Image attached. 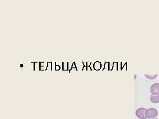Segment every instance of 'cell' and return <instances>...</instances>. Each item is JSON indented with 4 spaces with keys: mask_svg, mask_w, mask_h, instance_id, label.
I'll return each mask as SVG.
<instances>
[{
    "mask_svg": "<svg viewBox=\"0 0 159 119\" xmlns=\"http://www.w3.org/2000/svg\"><path fill=\"white\" fill-rule=\"evenodd\" d=\"M62 70L65 71L68 70V62H63Z\"/></svg>",
    "mask_w": 159,
    "mask_h": 119,
    "instance_id": "cell-7",
    "label": "cell"
},
{
    "mask_svg": "<svg viewBox=\"0 0 159 119\" xmlns=\"http://www.w3.org/2000/svg\"><path fill=\"white\" fill-rule=\"evenodd\" d=\"M158 76V75H144V76L146 77V78L148 79H151V80H152V79H155L157 78Z\"/></svg>",
    "mask_w": 159,
    "mask_h": 119,
    "instance_id": "cell-6",
    "label": "cell"
},
{
    "mask_svg": "<svg viewBox=\"0 0 159 119\" xmlns=\"http://www.w3.org/2000/svg\"><path fill=\"white\" fill-rule=\"evenodd\" d=\"M158 115V110L155 108H150L146 110L144 113V116L146 119H154Z\"/></svg>",
    "mask_w": 159,
    "mask_h": 119,
    "instance_id": "cell-1",
    "label": "cell"
},
{
    "mask_svg": "<svg viewBox=\"0 0 159 119\" xmlns=\"http://www.w3.org/2000/svg\"><path fill=\"white\" fill-rule=\"evenodd\" d=\"M52 70V62H48L47 63V69L46 71Z\"/></svg>",
    "mask_w": 159,
    "mask_h": 119,
    "instance_id": "cell-9",
    "label": "cell"
},
{
    "mask_svg": "<svg viewBox=\"0 0 159 119\" xmlns=\"http://www.w3.org/2000/svg\"><path fill=\"white\" fill-rule=\"evenodd\" d=\"M20 66L21 68H23L24 67V65L23 64H20Z\"/></svg>",
    "mask_w": 159,
    "mask_h": 119,
    "instance_id": "cell-15",
    "label": "cell"
},
{
    "mask_svg": "<svg viewBox=\"0 0 159 119\" xmlns=\"http://www.w3.org/2000/svg\"><path fill=\"white\" fill-rule=\"evenodd\" d=\"M34 70L40 71V63L38 62H34Z\"/></svg>",
    "mask_w": 159,
    "mask_h": 119,
    "instance_id": "cell-8",
    "label": "cell"
},
{
    "mask_svg": "<svg viewBox=\"0 0 159 119\" xmlns=\"http://www.w3.org/2000/svg\"><path fill=\"white\" fill-rule=\"evenodd\" d=\"M151 93L153 95H157L159 94V84L155 83L151 87L150 89Z\"/></svg>",
    "mask_w": 159,
    "mask_h": 119,
    "instance_id": "cell-3",
    "label": "cell"
},
{
    "mask_svg": "<svg viewBox=\"0 0 159 119\" xmlns=\"http://www.w3.org/2000/svg\"><path fill=\"white\" fill-rule=\"evenodd\" d=\"M146 109L144 108H140L137 109L136 111V115L137 118L140 119H146L144 116V113Z\"/></svg>",
    "mask_w": 159,
    "mask_h": 119,
    "instance_id": "cell-2",
    "label": "cell"
},
{
    "mask_svg": "<svg viewBox=\"0 0 159 119\" xmlns=\"http://www.w3.org/2000/svg\"><path fill=\"white\" fill-rule=\"evenodd\" d=\"M61 68L60 66H58V65H56L55 67V70L59 71L61 70Z\"/></svg>",
    "mask_w": 159,
    "mask_h": 119,
    "instance_id": "cell-12",
    "label": "cell"
},
{
    "mask_svg": "<svg viewBox=\"0 0 159 119\" xmlns=\"http://www.w3.org/2000/svg\"><path fill=\"white\" fill-rule=\"evenodd\" d=\"M40 71H46L48 62H40Z\"/></svg>",
    "mask_w": 159,
    "mask_h": 119,
    "instance_id": "cell-5",
    "label": "cell"
},
{
    "mask_svg": "<svg viewBox=\"0 0 159 119\" xmlns=\"http://www.w3.org/2000/svg\"><path fill=\"white\" fill-rule=\"evenodd\" d=\"M158 119V118H155V119Z\"/></svg>",
    "mask_w": 159,
    "mask_h": 119,
    "instance_id": "cell-16",
    "label": "cell"
},
{
    "mask_svg": "<svg viewBox=\"0 0 159 119\" xmlns=\"http://www.w3.org/2000/svg\"><path fill=\"white\" fill-rule=\"evenodd\" d=\"M56 65H58V66H60L61 68V70H62L63 62H56Z\"/></svg>",
    "mask_w": 159,
    "mask_h": 119,
    "instance_id": "cell-10",
    "label": "cell"
},
{
    "mask_svg": "<svg viewBox=\"0 0 159 119\" xmlns=\"http://www.w3.org/2000/svg\"><path fill=\"white\" fill-rule=\"evenodd\" d=\"M72 68H76V65H75L74 62L73 63V64L72 66Z\"/></svg>",
    "mask_w": 159,
    "mask_h": 119,
    "instance_id": "cell-14",
    "label": "cell"
},
{
    "mask_svg": "<svg viewBox=\"0 0 159 119\" xmlns=\"http://www.w3.org/2000/svg\"><path fill=\"white\" fill-rule=\"evenodd\" d=\"M77 69H76V68H72L70 70V72H71V71H76L77 70Z\"/></svg>",
    "mask_w": 159,
    "mask_h": 119,
    "instance_id": "cell-13",
    "label": "cell"
},
{
    "mask_svg": "<svg viewBox=\"0 0 159 119\" xmlns=\"http://www.w3.org/2000/svg\"><path fill=\"white\" fill-rule=\"evenodd\" d=\"M150 100L152 102L154 103H159V94L157 95H153L152 94L150 97Z\"/></svg>",
    "mask_w": 159,
    "mask_h": 119,
    "instance_id": "cell-4",
    "label": "cell"
},
{
    "mask_svg": "<svg viewBox=\"0 0 159 119\" xmlns=\"http://www.w3.org/2000/svg\"><path fill=\"white\" fill-rule=\"evenodd\" d=\"M56 62H52V70H55Z\"/></svg>",
    "mask_w": 159,
    "mask_h": 119,
    "instance_id": "cell-11",
    "label": "cell"
}]
</instances>
